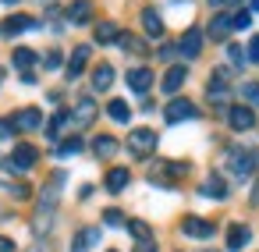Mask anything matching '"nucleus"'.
<instances>
[{
    "label": "nucleus",
    "mask_w": 259,
    "mask_h": 252,
    "mask_svg": "<svg viewBox=\"0 0 259 252\" xmlns=\"http://www.w3.org/2000/svg\"><path fill=\"white\" fill-rule=\"evenodd\" d=\"M259 167V153L255 149H245V146H234L231 153H227V171L238 178V181H245V178H252V171Z\"/></svg>",
    "instance_id": "nucleus-1"
},
{
    "label": "nucleus",
    "mask_w": 259,
    "mask_h": 252,
    "mask_svg": "<svg viewBox=\"0 0 259 252\" xmlns=\"http://www.w3.org/2000/svg\"><path fill=\"white\" fill-rule=\"evenodd\" d=\"M124 146H128V153H132V156L146 160V156L156 149V132H153V128H132Z\"/></svg>",
    "instance_id": "nucleus-2"
},
{
    "label": "nucleus",
    "mask_w": 259,
    "mask_h": 252,
    "mask_svg": "<svg viewBox=\"0 0 259 252\" xmlns=\"http://www.w3.org/2000/svg\"><path fill=\"white\" fill-rule=\"evenodd\" d=\"M163 117H167L170 124H181V121H195V117H199V107H195L192 100H185V96H174V100L167 103Z\"/></svg>",
    "instance_id": "nucleus-3"
},
{
    "label": "nucleus",
    "mask_w": 259,
    "mask_h": 252,
    "mask_svg": "<svg viewBox=\"0 0 259 252\" xmlns=\"http://www.w3.org/2000/svg\"><path fill=\"white\" fill-rule=\"evenodd\" d=\"M64 181H68V174H64V171H54V178H50V181H47V188L39 192V206H36V209L54 213V209H57V195H61Z\"/></svg>",
    "instance_id": "nucleus-4"
},
{
    "label": "nucleus",
    "mask_w": 259,
    "mask_h": 252,
    "mask_svg": "<svg viewBox=\"0 0 259 252\" xmlns=\"http://www.w3.org/2000/svg\"><path fill=\"white\" fill-rule=\"evenodd\" d=\"M32 29H39V22L32 15H8L4 22H0V36L4 39H15L22 32H32Z\"/></svg>",
    "instance_id": "nucleus-5"
},
{
    "label": "nucleus",
    "mask_w": 259,
    "mask_h": 252,
    "mask_svg": "<svg viewBox=\"0 0 259 252\" xmlns=\"http://www.w3.org/2000/svg\"><path fill=\"white\" fill-rule=\"evenodd\" d=\"M36 160H39V153H36V146H29V142H18V146H15V153H11V160H8L4 167L18 174V171H29V167H32Z\"/></svg>",
    "instance_id": "nucleus-6"
},
{
    "label": "nucleus",
    "mask_w": 259,
    "mask_h": 252,
    "mask_svg": "<svg viewBox=\"0 0 259 252\" xmlns=\"http://www.w3.org/2000/svg\"><path fill=\"white\" fill-rule=\"evenodd\" d=\"M11 124H15V132H36V128H43V114L36 110V107H22L15 117H8Z\"/></svg>",
    "instance_id": "nucleus-7"
},
{
    "label": "nucleus",
    "mask_w": 259,
    "mask_h": 252,
    "mask_svg": "<svg viewBox=\"0 0 259 252\" xmlns=\"http://www.w3.org/2000/svg\"><path fill=\"white\" fill-rule=\"evenodd\" d=\"M227 124H231L234 132H248V128L255 124V114H252V107H241V103L227 107Z\"/></svg>",
    "instance_id": "nucleus-8"
},
{
    "label": "nucleus",
    "mask_w": 259,
    "mask_h": 252,
    "mask_svg": "<svg viewBox=\"0 0 259 252\" xmlns=\"http://www.w3.org/2000/svg\"><path fill=\"white\" fill-rule=\"evenodd\" d=\"M178 174H185V163H170V160H160V163H153V185H174V178Z\"/></svg>",
    "instance_id": "nucleus-9"
},
{
    "label": "nucleus",
    "mask_w": 259,
    "mask_h": 252,
    "mask_svg": "<svg viewBox=\"0 0 259 252\" xmlns=\"http://www.w3.org/2000/svg\"><path fill=\"white\" fill-rule=\"evenodd\" d=\"M178 54H181L185 61H195V57L202 54V32H199V29H188V32L181 36V43H178Z\"/></svg>",
    "instance_id": "nucleus-10"
},
{
    "label": "nucleus",
    "mask_w": 259,
    "mask_h": 252,
    "mask_svg": "<svg viewBox=\"0 0 259 252\" xmlns=\"http://www.w3.org/2000/svg\"><path fill=\"white\" fill-rule=\"evenodd\" d=\"M206 96H209V103H227V71L224 68L213 71V78L206 86Z\"/></svg>",
    "instance_id": "nucleus-11"
},
{
    "label": "nucleus",
    "mask_w": 259,
    "mask_h": 252,
    "mask_svg": "<svg viewBox=\"0 0 259 252\" xmlns=\"http://www.w3.org/2000/svg\"><path fill=\"white\" fill-rule=\"evenodd\" d=\"M124 82H128V89H135V93H149V86H153V71L149 68H132L128 75H124Z\"/></svg>",
    "instance_id": "nucleus-12"
},
{
    "label": "nucleus",
    "mask_w": 259,
    "mask_h": 252,
    "mask_svg": "<svg viewBox=\"0 0 259 252\" xmlns=\"http://www.w3.org/2000/svg\"><path fill=\"white\" fill-rule=\"evenodd\" d=\"M181 231H185L188 238H209V234H213V224L202 220V217H185V220H181Z\"/></svg>",
    "instance_id": "nucleus-13"
},
{
    "label": "nucleus",
    "mask_w": 259,
    "mask_h": 252,
    "mask_svg": "<svg viewBox=\"0 0 259 252\" xmlns=\"http://www.w3.org/2000/svg\"><path fill=\"white\" fill-rule=\"evenodd\" d=\"M100 227H82L78 234H75V241H71V252H89L93 245H100Z\"/></svg>",
    "instance_id": "nucleus-14"
},
{
    "label": "nucleus",
    "mask_w": 259,
    "mask_h": 252,
    "mask_svg": "<svg viewBox=\"0 0 259 252\" xmlns=\"http://www.w3.org/2000/svg\"><path fill=\"white\" fill-rule=\"evenodd\" d=\"M128 181H132L128 167H110V171H107V181H103V185H107V192H114V195H117V192H124V188H128Z\"/></svg>",
    "instance_id": "nucleus-15"
},
{
    "label": "nucleus",
    "mask_w": 259,
    "mask_h": 252,
    "mask_svg": "<svg viewBox=\"0 0 259 252\" xmlns=\"http://www.w3.org/2000/svg\"><path fill=\"white\" fill-rule=\"evenodd\" d=\"M142 29H146L149 39H160V36H163V18L156 15V8H146V11H142Z\"/></svg>",
    "instance_id": "nucleus-16"
},
{
    "label": "nucleus",
    "mask_w": 259,
    "mask_h": 252,
    "mask_svg": "<svg viewBox=\"0 0 259 252\" xmlns=\"http://www.w3.org/2000/svg\"><path fill=\"white\" fill-rule=\"evenodd\" d=\"M248 238H252V231H248L245 224H231V227H227V248H231V252L245 248V245H248Z\"/></svg>",
    "instance_id": "nucleus-17"
},
{
    "label": "nucleus",
    "mask_w": 259,
    "mask_h": 252,
    "mask_svg": "<svg viewBox=\"0 0 259 252\" xmlns=\"http://www.w3.org/2000/svg\"><path fill=\"white\" fill-rule=\"evenodd\" d=\"M93 18V0H75V4L68 8V22L71 25H85Z\"/></svg>",
    "instance_id": "nucleus-18"
},
{
    "label": "nucleus",
    "mask_w": 259,
    "mask_h": 252,
    "mask_svg": "<svg viewBox=\"0 0 259 252\" xmlns=\"http://www.w3.org/2000/svg\"><path fill=\"white\" fill-rule=\"evenodd\" d=\"M117 149H121V146H117V139H114V135H96V139H93V153H96L100 160H110Z\"/></svg>",
    "instance_id": "nucleus-19"
},
{
    "label": "nucleus",
    "mask_w": 259,
    "mask_h": 252,
    "mask_svg": "<svg viewBox=\"0 0 259 252\" xmlns=\"http://www.w3.org/2000/svg\"><path fill=\"white\" fill-rule=\"evenodd\" d=\"M185 75H188V71H185L181 64H178V68H167V75H163V93H170V96H174V93L185 86Z\"/></svg>",
    "instance_id": "nucleus-20"
},
{
    "label": "nucleus",
    "mask_w": 259,
    "mask_h": 252,
    "mask_svg": "<svg viewBox=\"0 0 259 252\" xmlns=\"http://www.w3.org/2000/svg\"><path fill=\"white\" fill-rule=\"evenodd\" d=\"M199 192H202V195H213V199H224V195H227V181H224L220 174H209Z\"/></svg>",
    "instance_id": "nucleus-21"
},
{
    "label": "nucleus",
    "mask_w": 259,
    "mask_h": 252,
    "mask_svg": "<svg viewBox=\"0 0 259 252\" xmlns=\"http://www.w3.org/2000/svg\"><path fill=\"white\" fill-rule=\"evenodd\" d=\"M206 32H209L213 39H227V32H231V15H213Z\"/></svg>",
    "instance_id": "nucleus-22"
},
{
    "label": "nucleus",
    "mask_w": 259,
    "mask_h": 252,
    "mask_svg": "<svg viewBox=\"0 0 259 252\" xmlns=\"http://www.w3.org/2000/svg\"><path fill=\"white\" fill-rule=\"evenodd\" d=\"M11 61H15V68H22V75H25V71L39 61V54H36V50H29V47H18V50L11 54Z\"/></svg>",
    "instance_id": "nucleus-23"
},
{
    "label": "nucleus",
    "mask_w": 259,
    "mask_h": 252,
    "mask_svg": "<svg viewBox=\"0 0 259 252\" xmlns=\"http://www.w3.org/2000/svg\"><path fill=\"white\" fill-rule=\"evenodd\" d=\"M85 61H89V47H75L71 64H68V78H78V75L85 71Z\"/></svg>",
    "instance_id": "nucleus-24"
},
{
    "label": "nucleus",
    "mask_w": 259,
    "mask_h": 252,
    "mask_svg": "<svg viewBox=\"0 0 259 252\" xmlns=\"http://www.w3.org/2000/svg\"><path fill=\"white\" fill-rule=\"evenodd\" d=\"M75 124H93V117H96V103L85 96V100H78V107H75Z\"/></svg>",
    "instance_id": "nucleus-25"
},
{
    "label": "nucleus",
    "mask_w": 259,
    "mask_h": 252,
    "mask_svg": "<svg viewBox=\"0 0 259 252\" xmlns=\"http://www.w3.org/2000/svg\"><path fill=\"white\" fill-rule=\"evenodd\" d=\"M117 39H121V29H117L114 22H100V25H96V43L107 47V43H117Z\"/></svg>",
    "instance_id": "nucleus-26"
},
{
    "label": "nucleus",
    "mask_w": 259,
    "mask_h": 252,
    "mask_svg": "<svg viewBox=\"0 0 259 252\" xmlns=\"http://www.w3.org/2000/svg\"><path fill=\"white\" fill-rule=\"evenodd\" d=\"M110 86H114V68H110V64H100V68L93 71V89L103 93V89H110Z\"/></svg>",
    "instance_id": "nucleus-27"
},
{
    "label": "nucleus",
    "mask_w": 259,
    "mask_h": 252,
    "mask_svg": "<svg viewBox=\"0 0 259 252\" xmlns=\"http://www.w3.org/2000/svg\"><path fill=\"white\" fill-rule=\"evenodd\" d=\"M107 114H110V121H117V124H128V117H132V107H128L124 100H110V103H107Z\"/></svg>",
    "instance_id": "nucleus-28"
},
{
    "label": "nucleus",
    "mask_w": 259,
    "mask_h": 252,
    "mask_svg": "<svg viewBox=\"0 0 259 252\" xmlns=\"http://www.w3.org/2000/svg\"><path fill=\"white\" fill-rule=\"evenodd\" d=\"M54 153H57V156H75V153H82V139H75V135H71V139H64Z\"/></svg>",
    "instance_id": "nucleus-29"
},
{
    "label": "nucleus",
    "mask_w": 259,
    "mask_h": 252,
    "mask_svg": "<svg viewBox=\"0 0 259 252\" xmlns=\"http://www.w3.org/2000/svg\"><path fill=\"white\" fill-rule=\"evenodd\" d=\"M68 121H71V114H68V110H57V114L50 117V124H47V132H50V135H61V128H64Z\"/></svg>",
    "instance_id": "nucleus-30"
},
{
    "label": "nucleus",
    "mask_w": 259,
    "mask_h": 252,
    "mask_svg": "<svg viewBox=\"0 0 259 252\" xmlns=\"http://www.w3.org/2000/svg\"><path fill=\"white\" fill-rule=\"evenodd\" d=\"M124 227H128V231H132V234H135L139 241L153 238V234H149V224H146V220H124Z\"/></svg>",
    "instance_id": "nucleus-31"
},
{
    "label": "nucleus",
    "mask_w": 259,
    "mask_h": 252,
    "mask_svg": "<svg viewBox=\"0 0 259 252\" xmlns=\"http://www.w3.org/2000/svg\"><path fill=\"white\" fill-rule=\"evenodd\" d=\"M241 96L248 100V107H259V82H245L241 86Z\"/></svg>",
    "instance_id": "nucleus-32"
},
{
    "label": "nucleus",
    "mask_w": 259,
    "mask_h": 252,
    "mask_svg": "<svg viewBox=\"0 0 259 252\" xmlns=\"http://www.w3.org/2000/svg\"><path fill=\"white\" fill-rule=\"evenodd\" d=\"M227 61H231L234 68H241V64H248V61H245V50H241L238 43H231V47H227Z\"/></svg>",
    "instance_id": "nucleus-33"
},
{
    "label": "nucleus",
    "mask_w": 259,
    "mask_h": 252,
    "mask_svg": "<svg viewBox=\"0 0 259 252\" xmlns=\"http://www.w3.org/2000/svg\"><path fill=\"white\" fill-rule=\"evenodd\" d=\"M117 43H121L124 50H132V54H146V47H142L135 36H124V32H121V39H117Z\"/></svg>",
    "instance_id": "nucleus-34"
},
{
    "label": "nucleus",
    "mask_w": 259,
    "mask_h": 252,
    "mask_svg": "<svg viewBox=\"0 0 259 252\" xmlns=\"http://www.w3.org/2000/svg\"><path fill=\"white\" fill-rule=\"evenodd\" d=\"M248 25H252V15H248V11L231 15V29H248Z\"/></svg>",
    "instance_id": "nucleus-35"
},
{
    "label": "nucleus",
    "mask_w": 259,
    "mask_h": 252,
    "mask_svg": "<svg viewBox=\"0 0 259 252\" xmlns=\"http://www.w3.org/2000/svg\"><path fill=\"white\" fill-rule=\"evenodd\" d=\"M103 224H110V227H121V224H124V213H121V209H107V213H103Z\"/></svg>",
    "instance_id": "nucleus-36"
},
{
    "label": "nucleus",
    "mask_w": 259,
    "mask_h": 252,
    "mask_svg": "<svg viewBox=\"0 0 259 252\" xmlns=\"http://www.w3.org/2000/svg\"><path fill=\"white\" fill-rule=\"evenodd\" d=\"M245 61H248V64H259V36H255V39H248V50H245Z\"/></svg>",
    "instance_id": "nucleus-37"
},
{
    "label": "nucleus",
    "mask_w": 259,
    "mask_h": 252,
    "mask_svg": "<svg viewBox=\"0 0 259 252\" xmlns=\"http://www.w3.org/2000/svg\"><path fill=\"white\" fill-rule=\"evenodd\" d=\"M61 61H64V57H61L57 50H50V54H47V61H43V68H50V71H57V68H61Z\"/></svg>",
    "instance_id": "nucleus-38"
},
{
    "label": "nucleus",
    "mask_w": 259,
    "mask_h": 252,
    "mask_svg": "<svg viewBox=\"0 0 259 252\" xmlns=\"http://www.w3.org/2000/svg\"><path fill=\"white\" fill-rule=\"evenodd\" d=\"M11 135H15V124L8 117H0V139H11Z\"/></svg>",
    "instance_id": "nucleus-39"
},
{
    "label": "nucleus",
    "mask_w": 259,
    "mask_h": 252,
    "mask_svg": "<svg viewBox=\"0 0 259 252\" xmlns=\"http://www.w3.org/2000/svg\"><path fill=\"white\" fill-rule=\"evenodd\" d=\"M135 252H156V241H153V238H146V241H139V245H135Z\"/></svg>",
    "instance_id": "nucleus-40"
},
{
    "label": "nucleus",
    "mask_w": 259,
    "mask_h": 252,
    "mask_svg": "<svg viewBox=\"0 0 259 252\" xmlns=\"http://www.w3.org/2000/svg\"><path fill=\"white\" fill-rule=\"evenodd\" d=\"M0 252H15V241L11 238H0Z\"/></svg>",
    "instance_id": "nucleus-41"
},
{
    "label": "nucleus",
    "mask_w": 259,
    "mask_h": 252,
    "mask_svg": "<svg viewBox=\"0 0 259 252\" xmlns=\"http://www.w3.org/2000/svg\"><path fill=\"white\" fill-rule=\"evenodd\" d=\"M32 252H54V248H50V245H36Z\"/></svg>",
    "instance_id": "nucleus-42"
},
{
    "label": "nucleus",
    "mask_w": 259,
    "mask_h": 252,
    "mask_svg": "<svg viewBox=\"0 0 259 252\" xmlns=\"http://www.w3.org/2000/svg\"><path fill=\"white\" fill-rule=\"evenodd\" d=\"M248 4H252V8H255V11H259V0H248Z\"/></svg>",
    "instance_id": "nucleus-43"
},
{
    "label": "nucleus",
    "mask_w": 259,
    "mask_h": 252,
    "mask_svg": "<svg viewBox=\"0 0 259 252\" xmlns=\"http://www.w3.org/2000/svg\"><path fill=\"white\" fill-rule=\"evenodd\" d=\"M0 4H18V0H0Z\"/></svg>",
    "instance_id": "nucleus-44"
},
{
    "label": "nucleus",
    "mask_w": 259,
    "mask_h": 252,
    "mask_svg": "<svg viewBox=\"0 0 259 252\" xmlns=\"http://www.w3.org/2000/svg\"><path fill=\"white\" fill-rule=\"evenodd\" d=\"M209 4H227V0H209Z\"/></svg>",
    "instance_id": "nucleus-45"
},
{
    "label": "nucleus",
    "mask_w": 259,
    "mask_h": 252,
    "mask_svg": "<svg viewBox=\"0 0 259 252\" xmlns=\"http://www.w3.org/2000/svg\"><path fill=\"white\" fill-rule=\"evenodd\" d=\"M0 78H4V68H0Z\"/></svg>",
    "instance_id": "nucleus-46"
},
{
    "label": "nucleus",
    "mask_w": 259,
    "mask_h": 252,
    "mask_svg": "<svg viewBox=\"0 0 259 252\" xmlns=\"http://www.w3.org/2000/svg\"><path fill=\"white\" fill-rule=\"evenodd\" d=\"M110 252H117V248H110Z\"/></svg>",
    "instance_id": "nucleus-47"
}]
</instances>
